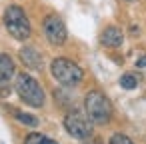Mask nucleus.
Instances as JSON below:
<instances>
[{"label": "nucleus", "mask_w": 146, "mask_h": 144, "mask_svg": "<svg viewBox=\"0 0 146 144\" xmlns=\"http://www.w3.org/2000/svg\"><path fill=\"white\" fill-rule=\"evenodd\" d=\"M84 108H86L88 120L94 122V124H106L112 118V104H110L108 96H104L98 90H92V92L86 94Z\"/></svg>", "instance_id": "obj_1"}, {"label": "nucleus", "mask_w": 146, "mask_h": 144, "mask_svg": "<svg viewBox=\"0 0 146 144\" xmlns=\"http://www.w3.org/2000/svg\"><path fill=\"white\" fill-rule=\"evenodd\" d=\"M20 100L28 106H34V108H40L44 106V90L42 86L38 84V80H34L30 74L26 72H20L16 76V84H14Z\"/></svg>", "instance_id": "obj_2"}, {"label": "nucleus", "mask_w": 146, "mask_h": 144, "mask_svg": "<svg viewBox=\"0 0 146 144\" xmlns=\"http://www.w3.org/2000/svg\"><path fill=\"white\" fill-rule=\"evenodd\" d=\"M4 26L8 30V34L16 40H26L30 36V22L28 16L24 14V10L18 4H10L4 10Z\"/></svg>", "instance_id": "obj_3"}, {"label": "nucleus", "mask_w": 146, "mask_h": 144, "mask_svg": "<svg viewBox=\"0 0 146 144\" xmlns=\"http://www.w3.org/2000/svg\"><path fill=\"white\" fill-rule=\"evenodd\" d=\"M50 72L62 86H76L84 76L82 68L68 58H56L50 66Z\"/></svg>", "instance_id": "obj_4"}, {"label": "nucleus", "mask_w": 146, "mask_h": 144, "mask_svg": "<svg viewBox=\"0 0 146 144\" xmlns=\"http://www.w3.org/2000/svg\"><path fill=\"white\" fill-rule=\"evenodd\" d=\"M64 128H66V132L70 136H74L78 140H86V138L92 136V122L82 112H70V114H66Z\"/></svg>", "instance_id": "obj_5"}, {"label": "nucleus", "mask_w": 146, "mask_h": 144, "mask_svg": "<svg viewBox=\"0 0 146 144\" xmlns=\"http://www.w3.org/2000/svg\"><path fill=\"white\" fill-rule=\"evenodd\" d=\"M42 28H44V34H46V38H48L50 44L62 46V44L66 42L68 32H66V26H64V22H62L60 16L48 14V16L44 18V22H42Z\"/></svg>", "instance_id": "obj_6"}, {"label": "nucleus", "mask_w": 146, "mask_h": 144, "mask_svg": "<svg viewBox=\"0 0 146 144\" xmlns=\"http://www.w3.org/2000/svg\"><path fill=\"white\" fill-rule=\"evenodd\" d=\"M20 60H22V64H24L26 68H30V70H40V68H42V56H40V52H38L36 48H32V46H24V48L20 50Z\"/></svg>", "instance_id": "obj_7"}, {"label": "nucleus", "mask_w": 146, "mask_h": 144, "mask_svg": "<svg viewBox=\"0 0 146 144\" xmlns=\"http://www.w3.org/2000/svg\"><path fill=\"white\" fill-rule=\"evenodd\" d=\"M100 42L108 48H118L122 42H124V34L118 26H108L104 28V32L100 34Z\"/></svg>", "instance_id": "obj_8"}, {"label": "nucleus", "mask_w": 146, "mask_h": 144, "mask_svg": "<svg viewBox=\"0 0 146 144\" xmlns=\"http://www.w3.org/2000/svg\"><path fill=\"white\" fill-rule=\"evenodd\" d=\"M16 68H14V60L8 54H0V82H8L14 76Z\"/></svg>", "instance_id": "obj_9"}, {"label": "nucleus", "mask_w": 146, "mask_h": 144, "mask_svg": "<svg viewBox=\"0 0 146 144\" xmlns=\"http://www.w3.org/2000/svg\"><path fill=\"white\" fill-rule=\"evenodd\" d=\"M24 144H58V142L48 138V136H44V134H40V132H32V134H28L24 138Z\"/></svg>", "instance_id": "obj_10"}, {"label": "nucleus", "mask_w": 146, "mask_h": 144, "mask_svg": "<svg viewBox=\"0 0 146 144\" xmlns=\"http://www.w3.org/2000/svg\"><path fill=\"white\" fill-rule=\"evenodd\" d=\"M16 118L18 122L26 124V126H38V118L32 116V114H26V112H16Z\"/></svg>", "instance_id": "obj_11"}, {"label": "nucleus", "mask_w": 146, "mask_h": 144, "mask_svg": "<svg viewBox=\"0 0 146 144\" xmlns=\"http://www.w3.org/2000/svg\"><path fill=\"white\" fill-rule=\"evenodd\" d=\"M136 84H138V80H136V76H132V74H124V76L120 78V86L126 88V90L136 88Z\"/></svg>", "instance_id": "obj_12"}, {"label": "nucleus", "mask_w": 146, "mask_h": 144, "mask_svg": "<svg viewBox=\"0 0 146 144\" xmlns=\"http://www.w3.org/2000/svg\"><path fill=\"white\" fill-rule=\"evenodd\" d=\"M110 144H134V142H132L126 134H120V132H118V134H112V136H110Z\"/></svg>", "instance_id": "obj_13"}, {"label": "nucleus", "mask_w": 146, "mask_h": 144, "mask_svg": "<svg viewBox=\"0 0 146 144\" xmlns=\"http://www.w3.org/2000/svg\"><path fill=\"white\" fill-rule=\"evenodd\" d=\"M136 66H140V68H142V66H146V56H144V58H140V60L136 62Z\"/></svg>", "instance_id": "obj_14"}]
</instances>
